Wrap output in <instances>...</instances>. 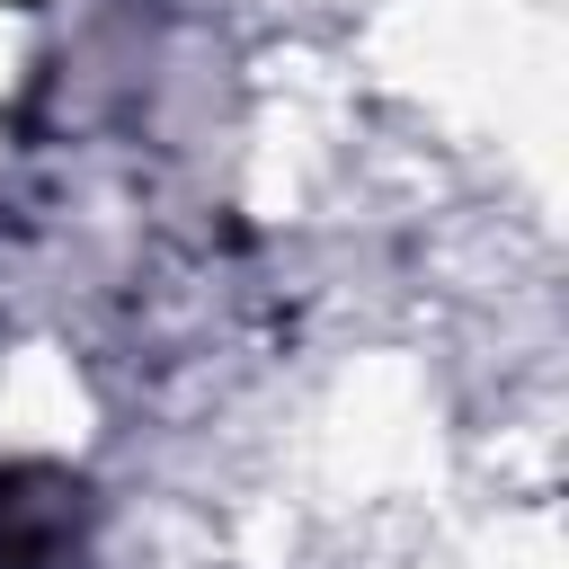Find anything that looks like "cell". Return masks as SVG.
Here are the masks:
<instances>
[{"label":"cell","mask_w":569,"mask_h":569,"mask_svg":"<svg viewBox=\"0 0 569 569\" xmlns=\"http://www.w3.org/2000/svg\"><path fill=\"white\" fill-rule=\"evenodd\" d=\"M89 525V480L53 462H0V569H62Z\"/></svg>","instance_id":"obj_1"}]
</instances>
